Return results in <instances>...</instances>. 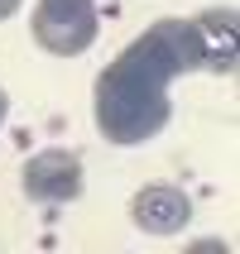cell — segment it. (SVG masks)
I'll return each instance as SVG.
<instances>
[{"mask_svg": "<svg viewBox=\"0 0 240 254\" xmlns=\"http://www.w3.org/2000/svg\"><path fill=\"white\" fill-rule=\"evenodd\" d=\"M187 72H236V10H202L197 19H154L96 77V129L120 149L149 144L168 125V86Z\"/></svg>", "mask_w": 240, "mask_h": 254, "instance_id": "6da1fadb", "label": "cell"}, {"mask_svg": "<svg viewBox=\"0 0 240 254\" xmlns=\"http://www.w3.org/2000/svg\"><path fill=\"white\" fill-rule=\"evenodd\" d=\"M101 14L96 0H39L34 5V39L58 58H77L96 43Z\"/></svg>", "mask_w": 240, "mask_h": 254, "instance_id": "7a4b0ae2", "label": "cell"}, {"mask_svg": "<svg viewBox=\"0 0 240 254\" xmlns=\"http://www.w3.org/2000/svg\"><path fill=\"white\" fill-rule=\"evenodd\" d=\"M19 187H24L29 201H43V206H63V201L82 197V154L72 149H43L24 163L19 173Z\"/></svg>", "mask_w": 240, "mask_h": 254, "instance_id": "3957f363", "label": "cell"}, {"mask_svg": "<svg viewBox=\"0 0 240 254\" xmlns=\"http://www.w3.org/2000/svg\"><path fill=\"white\" fill-rule=\"evenodd\" d=\"M130 221H135L144 235H178V230L192 221V201H187V192H178V187H144V192H135V201H130Z\"/></svg>", "mask_w": 240, "mask_h": 254, "instance_id": "277c9868", "label": "cell"}, {"mask_svg": "<svg viewBox=\"0 0 240 254\" xmlns=\"http://www.w3.org/2000/svg\"><path fill=\"white\" fill-rule=\"evenodd\" d=\"M19 5H24V0H0V24H5V19H10V14L19 10Z\"/></svg>", "mask_w": 240, "mask_h": 254, "instance_id": "5b68a950", "label": "cell"}, {"mask_svg": "<svg viewBox=\"0 0 240 254\" xmlns=\"http://www.w3.org/2000/svg\"><path fill=\"white\" fill-rule=\"evenodd\" d=\"M5 115H10V96L0 91V125H5Z\"/></svg>", "mask_w": 240, "mask_h": 254, "instance_id": "8992f818", "label": "cell"}]
</instances>
